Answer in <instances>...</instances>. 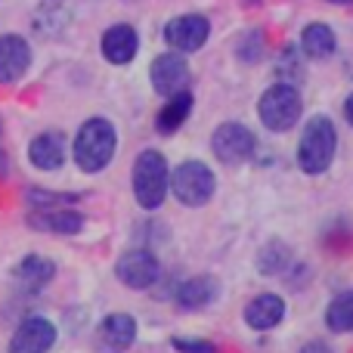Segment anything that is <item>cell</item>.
<instances>
[{
    "mask_svg": "<svg viewBox=\"0 0 353 353\" xmlns=\"http://www.w3.org/2000/svg\"><path fill=\"white\" fill-rule=\"evenodd\" d=\"M285 316V301L276 298V294H257L248 307H245V323L254 332H267L276 329Z\"/></svg>",
    "mask_w": 353,
    "mask_h": 353,
    "instance_id": "obj_16",
    "label": "cell"
},
{
    "mask_svg": "<svg viewBox=\"0 0 353 353\" xmlns=\"http://www.w3.org/2000/svg\"><path fill=\"white\" fill-rule=\"evenodd\" d=\"M130 183H134V199H137V205L140 208L155 211V208L165 205L168 189H171V171H168L165 155L155 152V149L140 152L137 155V161H134Z\"/></svg>",
    "mask_w": 353,
    "mask_h": 353,
    "instance_id": "obj_2",
    "label": "cell"
},
{
    "mask_svg": "<svg viewBox=\"0 0 353 353\" xmlns=\"http://www.w3.org/2000/svg\"><path fill=\"white\" fill-rule=\"evenodd\" d=\"M254 146H257L254 134L239 121L220 124L211 137V149L223 165H242V161H248L251 155H254Z\"/></svg>",
    "mask_w": 353,
    "mask_h": 353,
    "instance_id": "obj_6",
    "label": "cell"
},
{
    "mask_svg": "<svg viewBox=\"0 0 353 353\" xmlns=\"http://www.w3.org/2000/svg\"><path fill=\"white\" fill-rule=\"evenodd\" d=\"M97 341H99V347L109 353H124L137 341V319L128 316V313H112V316H105L99 323Z\"/></svg>",
    "mask_w": 353,
    "mask_h": 353,
    "instance_id": "obj_13",
    "label": "cell"
},
{
    "mask_svg": "<svg viewBox=\"0 0 353 353\" xmlns=\"http://www.w3.org/2000/svg\"><path fill=\"white\" fill-rule=\"evenodd\" d=\"M3 171H6V155L0 152V174H3Z\"/></svg>",
    "mask_w": 353,
    "mask_h": 353,
    "instance_id": "obj_25",
    "label": "cell"
},
{
    "mask_svg": "<svg viewBox=\"0 0 353 353\" xmlns=\"http://www.w3.org/2000/svg\"><path fill=\"white\" fill-rule=\"evenodd\" d=\"M140 50V37H137V28L128 22L112 25L103 34V56L112 62V65H128L130 59Z\"/></svg>",
    "mask_w": 353,
    "mask_h": 353,
    "instance_id": "obj_14",
    "label": "cell"
},
{
    "mask_svg": "<svg viewBox=\"0 0 353 353\" xmlns=\"http://www.w3.org/2000/svg\"><path fill=\"white\" fill-rule=\"evenodd\" d=\"M189 112H192V93L189 90L174 93V97H168V103L161 105L159 118H155V130H159V134H174L189 118Z\"/></svg>",
    "mask_w": 353,
    "mask_h": 353,
    "instance_id": "obj_19",
    "label": "cell"
},
{
    "mask_svg": "<svg viewBox=\"0 0 353 353\" xmlns=\"http://www.w3.org/2000/svg\"><path fill=\"white\" fill-rule=\"evenodd\" d=\"M31 65V47L25 37L3 34L0 37V84L19 81Z\"/></svg>",
    "mask_w": 353,
    "mask_h": 353,
    "instance_id": "obj_12",
    "label": "cell"
},
{
    "mask_svg": "<svg viewBox=\"0 0 353 353\" xmlns=\"http://www.w3.org/2000/svg\"><path fill=\"white\" fill-rule=\"evenodd\" d=\"M344 118L350 121V128H353V93L347 97V103H344Z\"/></svg>",
    "mask_w": 353,
    "mask_h": 353,
    "instance_id": "obj_24",
    "label": "cell"
},
{
    "mask_svg": "<svg viewBox=\"0 0 353 353\" xmlns=\"http://www.w3.org/2000/svg\"><path fill=\"white\" fill-rule=\"evenodd\" d=\"M28 161L37 171H59L62 161H65V137L47 130V134H37L28 146Z\"/></svg>",
    "mask_w": 353,
    "mask_h": 353,
    "instance_id": "obj_15",
    "label": "cell"
},
{
    "mask_svg": "<svg viewBox=\"0 0 353 353\" xmlns=\"http://www.w3.org/2000/svg\"><path fill=\"white\" fill-rule=\"evenodd\" d=\"M257 115H261L267 130H276V134L292 130L301 118V93L292 84H285V81L273 84L261 97V103H257Z\"/></svg>",
    "mask_w": 353,
    "mask_h": 353,
    "instance_id": "obj_4",
    "label": "cell"
},
{
    "mask_svg": "<svg viewBox=\"0 0 353 353\" xmlns=\"http://www.w3.org/2000/svg\"><path fill=\"white\" fill-rule=\"evenodd\" d=\"M301 353H332V350H329V347H325V344L313 341V344H307V347H304V350H301Z\"/></svg>",
    "mask_w": 353,
    "mask_h": 353,
    "instance_id": "obj_23",
    "label": "cell"
},
{
    "mask_svg": "<svg viewBox=\"0 0 353 353\" xmlns=\"http://www.w3.org/2000/svg\"><path fill=\"white\" fill-rule=\"evenodd\" d=\"M325 325L332 332H353V292H344L332 301L329 313H325Z\"/></svg>",
    "mask_w": 353,
    "mask_h": 353,
    "instance_id": "obj_21",
    "label": "cell"
},
{
    "mask_svg": "<svg viewBox=\"0 0 353 353\" xmlns=\"http://www.w3.org/2000/svg\"><path fill=\"white\" fill-rule=\"evenodd\" d=\"M56 344V325L43 316H31L12 332L10 353H50Z\"/></svg>",
    "mask_w": 353,
    "mask_h": 353,
    "instance_id": "obj_10",
    "label": "cell"
},
{
    "mask_svg": "<svg viewBox=\"0 0 353 353\" xmlns=\"http://www.w3.org/2000/svg\"><path fill=\"white\" fill-rule=\"evenodd\" d=\"M208 34H211V22L205 16H199V12L176 16L165 25V41L176 53H195V50H201Z\"/></svg>",
    "mask_w": 353,
    "mask_h": 353,
    "instance_id": "obj_8",
    "label": "cell"
},
{
    "mask_svg": "<svg viewBox=\"0 0 353 353\" xmlns=\"http://www.w3.org/2000/svg\"><path fill=\"white\" fill-rule=\"evenodd\" d=\"M149 78H152V87L161 97H174V93L186 90L189 65L180 53H161L159 59L152 62V68H149Z\"/></svg>",
    "mask_w": 353,
    "mask_h": 353,
    "instance_id": "obj_11",
    "label": "cell"
},
{
    "mask_svg": "<svg viewBox=\"0 0 353 353\" xmlns=\"http://www.w3.org/2000/svg\"><path fill=\"white\" fill-rule=\"evenodd\" d=\"M174 347L180 353H217V347L208 344V341H183V338H176Z\"/></svg>",
    "mask_w": 353,
    "mask_h": 353,
    "instance_id": "obj_22",
    "label": "cell"
},
{
    "mask_svg": "<svg viewBox=\"0 0 353 353\" xmlns=\"http://www.w3.org/2000/svg\"><path fill=\"white\" fill-rule=\"evenodd\" d=\"M335 43H338L335 31L323 22H313L301 31V47H304V53L310 56V59H325V56H332L335 53Z\"/></svg>",
    "mask_w": 353,
    "mask_h": 353,
    "instance_id": "obj_20",
    "label": "cell"
},
{
    "mask_svg": "<svg viewBox=\"0 0 353 353\" xmlns=\"http://www.w3.org/2000/svg\"><path fill=\"white\" fill-rule=\"evenodd\" d=\"M28 226L41 232H53V236H74L84 230V217L74 211L72 205H50V208H31Z\"/></svg>",
    "mask_w": 353,
    "mask_h": 353,
    "instance_id": "obj_9",
    "label": "cell"
},
{
    "mask_svg": "<svg viewBox=\"0 0 353 353\" xmlns=\"http://www.w3.org/2000/svg\"><path fill=\"white\" fill-rule=\"evenodd\" d=\"M118 146V134L105 118H87L74 134V165L84 174H99L109 168Z\"/></svg>",
    "mask_w": 353,
    "mask_h": 353,
    "instance_id": "obj_1",
    "label": "cell"
},
{
    "mask_svg": "<svg viewBox=\"0 0 353 353\" xmlns=\"http://www.w3.org/2000/svg\"><path fill=\"white\" fill-rule=\"evenodd\" d=\"M329 3H353V0H329Z\"/></svg>",
    "mask_w": 353,
    "mask_h": 353,
    "instance_id": "obj_26",
    "label": "cell"
},
{
    "mask_svg": "<svg viewBox=\"0 0 353 353\" xmlns=\"http://www.w3.org/2000/svg\"><path fill=\"white\" fill-rule=\"evenodd\" d=\"M220 294V285L214 276H195V279H186L176 292V304L183 310H205L208 304H214Z\"/></svg>",
    "mask_w": 353,
    "mask_h": 353,
    "instance_id": "obj_17",
    "label": "cell"
},
{
    "mask_svg": "<svg viewBox=\"0 0 353 353\" xmlns=\"http://www.w3.org/2000/svg\"><path fill=\"white\" fill-rule=\"evenodd\" d=\"M161 267H159V257L146 248H134L128 254H121V261L115 263V276L124 282L128 288L134 292H143V288H152L155 279H159Z\"/></svg>",
    "mask_w": 353,
    "mask_h": 353,
    "instance_id": "obj_7",
    "label": "cell"
},
{
    "mask_svg": "<svg viewBox=\"0 0 353 353\" xmlns=\"http://www.w3.org/2000/svg\"><path fill=\"white\" fill-rule=\"evenodd\" d=\"M214 186H217V180H214V171L205 161H183L171 174V192L189 208L208 205L214 195Z\"/></svg>",
    "mask_w": 353,
    "mask_h": 353,
    "instance_id": "obj_5",
    "label": "cell"
},
{
    "mask_svg": "<svg viewBox=\"0 0 353 353\" xmlns=\"http://www.w3.org/2000/svg\"><path fill=\"white\" fill-rule=\"evenodd\" d=\"M338 149V130L325 115H316L307 121L304 137L298 143V165L304 174H323L332 165Z\"/></svg>",
    "mask_w": 353,
    "mask_h": 353,
    "instance_id": "obj_3",
    "label": "cell"
},
{
    "mask_svg": "<svg viewBox=\"0 0 353 353\" xmlns=\"http://www.w3.org/2000/svg\"><path fill=\"white\" fill-rule=\"evenodd\" d=\"M53 276H56V263L50 261V257H41V254H28L12 267V279L28 285V288H43Z\"/></svg>",
    "mask_w": 353,
    "mask_h": 353,
    "instance_id": "obj_18",
    "label": "cell"
}]
</instances>
